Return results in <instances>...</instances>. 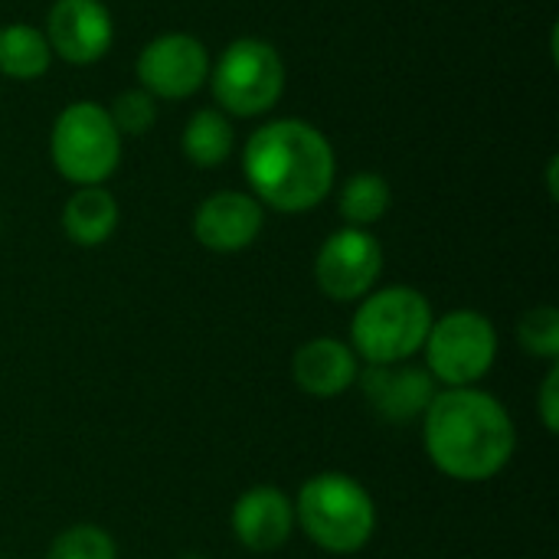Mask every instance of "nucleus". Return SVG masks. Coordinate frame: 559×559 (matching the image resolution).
Segmentation results:
<instances>
[{"mask_svg":"<svg viewBox=\"0 0 559 559\" xmlns=\"http://www.w3.org/2000/svg\"><path fill=\"white\" fill-rule=\"evenodd\" d=\"M43 559H118V544L98 524H72L52 537Z\"/></svg>","mask_w":559,"mask_h":559,"instance_id":"6ab92c4d","label":"nucleus"},{"mask_svg":"<svg viewBox=\"0 0 559 559\" xmlns=\"http://www.w3.org/2000/svg\"><path fill=\"white\" fill-rule=\"evenodd\" d=\"M118 219V200L105 187H75V193L62 206V233L82 249L105 246L115 236Z\"/></svg>","mask_w":559,"mask_h":559,"instance_id":"2eb2a0df","label":"nucleus"},{"mask_svg":"<svg viewBox=\"0 0 559 559\" xmlns=\"http://www.w3.org/2000/svg\"><path fill=\"white\" fill-rule=\"evenodd\" d=\"M0 559H3V557H0Z\"/></svg>","mask_w":559,"mask_h":559,"instance_id":"a878e982","label":"nucleus"},{"mask_svg":"<svg viewBox=\"0 0 559 559\" xmlns=\"http://www.w3.org/2000/svg\"><path fill=\"white\" fill-rule=\"evenodd\" d=\"M118 134H147L157 121V98L147 95L141 85L128 88L115 98V105L108 108Z\"/></svg>","mask_w":559,"mask_h":559,"instance_id":"412c9836","label":"nucleus"},{"mask_svg":"<svg viewBox=\"0 0 559 559\" xmlns=\"http://www.w3.org/2000/svg\"><path fill=\"white\" fill-rule=\"evenodd\" d=\"M0 229H3V219H0Z\"/></svg>","mask_w":559,"mask_h":559,"instance_id":"393cba45","label":"nucleus"},{"mask_svg":"<svg viewBox=\"0 0 559 559\" xmlns=\"http://www.w3.org/2000/svg\"><path fill=\"white\" fill-rule=\"evenodd\" d=\"M252 197L275 213H311L337 177V157L324 131L301 118H278L252 131L242 154Z\"/></svg>","mask_w":559,"mask_h":559,"instance_id":"f03ea898","label":"nucleus"},{"mask_svg":"<svg viewBox=\"0 0 559 559\" xmlns=\"http://www.w3.org/2000/svg\"><path fill=\"white\" fill-rule=\"evenodd\" d=\"M52 66V49L43 29L29 23L0 26V72L16 82H33Z\"/></svg>","mask_w":559,"mask_h":559,"instance_id":"f3484780","label":"nucleus"},{"mask_svg":"<svg viewBox=\"0 0 559 559\" xmlns=\"http://www.w3.org/2000/svg\"><path fill=\"white\" fill-rule=\"evenodd\" d=\"M383 275V246L370 229L341 226L334 229L314 255V285L334 305H357Z\"/></svg>","mask_w":559,"mask_h":559,"instance_id":"6e6552de","label":"nucleus"},{"mask_svg":"<svg viewBox=\"0 0 559 559\" xmlns=\"http://www.w3.org/2000/svg\"><path fill=\"white\" fill-rule=\"evenodd\" d=\"M46 39L52 56L72 66H92L111 49V10L102 0H56L46 16Z\"/></svg>","mask_w":559,"mask_h":559,"instance_id":"9b49d317","label":"nucleus"},{"mask_svg":"<svg viewBox=\"0 0 559 559\" xmlns=\"http://www.w3.org/2000/svg\"><path fill=\"white\" fill-rule=\"evenodd\" d=\"M210 82L223 111L255 118L278 105L285 92V62L269 39L239 36L223 49L219 62L210 66Z\"/></svg>","mask_w":559,"mask_h":559,"instance_id":"0eeeda50","label":"nucleus"},{"mask_svg":"<svg viewBox=\"0 0 559 559\" xmlns=\"http://www.w3.org/2000/svg\"><path fill=\"white\" fill-rule=\"evenodd\" d=\"M233 147H236V131L219 108H200L183 124L180 151L193 167H203V170L219 167L229 160Z\"/></svg>","mask_w":559,"mask_h":559,"instance_id":"dca6fc26","label":"nucleus"},{"mask_svg":"<svg viewBox=\"0 0 559 559\" xmlns=\"http://www.w3.org/2000/svg\"><path fill=\"white\" fill-rule=\"evenodd\" d=\"M265 226V206L242 190H219L193 213V239L216 255L246 252Z\"/></svg>","mask_w":559,"mask_h":559,"instance_id":"f8f14e48","label":"nucleus"},{"mask_svg":"<svg viewBox=\"0 0 559 559\" xmlns=\"http://www.w3.org/2000/svg\"><path fill=\"white\" fill-rule=\"evenodd\" d=\"M357 386H360L367 406L390 426L419 423L439 393L429 370L416 360L390 364V367H364Z\"/></svg>","mask_w":559,"mask_h":559,"instance_id":"9d476101","label":"nucleus"},{"mask_svg":"<svg viewBox=\"0 0 559 559\" xmlns=\"http://www.w3.org/2000/svg\"><path fill=\"white\" fill-rule=\"evenodd\" d=\"M518 344L524 354L544 360L547 367L559 364V311L554 305H537L518 321Z\"/></svg>","mask_w":559,"mask_h":559,"instance_id":"aec40b11","label":"nucleus"},{"mask_svg":"<svg viewBox=\"0 0 559 559\" xmlns=\"http://www.w3.org/2000/svg\"><path fill=\"white\" fill-rule=\"evenodd\" d=\"M49 157L72 187H102L121 164V134L98 102L66 105L49 134Z\"/></svg>","mask_w":559,"mask_h":559,"instance_id":"423d86ee","label":"nucleus"},{"mask_svg":"<svg viewBox=\"0 0 559 559\" xmlns=\"http://www.w3.org/2000/svg\"><path fill=\"white\" fill-rule=\"evenodd\" d=\"M292 501L295 524L305 540L331 557L360 554L380 527V511L370 488L347 472L311 475Z\"/></svg>","mask_w":559,"mask_h":559,"instance_id":"7ed1b4c3","label":"nucleus"},{"mask_svg":"<svg viewBox=\"0 0 559 559\" xmlns=\"http://www.w3.org/2000/svg\"><path fill=\"white\" fill-rule=\"evenodd\" d=\"M432 301L413 285H383L354 305L347 344L364 367L409 364L432 331Z\"/></svg>","mask_w":559,"mask_h":559,"instance_id":"20e7f679","label":"nucleus"},{"mask_svg":"<svg viewBox=\"0 0 559 559\" xmlns=\"http://www.w3.org/2000/svg\"><path fill=\"white\" fill-rule=\"evenodd\" d=\"M180 559H206V557H203V554H183Z\"/></svg>","mask_w":559,"mask_h":559,"instance_id":"b1692460","label":"nucleus"},{"mask_svg":"<svg viewBox=\"0 0 559 559\" xmlns=\"http://www.w3.org/2000/svg\"><path fill=\"white\" fill-rule=\"evenodd\" d=\"M498 350L501 337L495 321L475 308H455L432 321L419 357L439 390H462L481 386L498 364Z\"/></svg>","mask_w":559,"mask_h":559,"instance_id":"39448f33","label":"nucleus"},{"mask_svg":"<svg viewBox=\"0 0 559 559\" xmlns=\"http://www.w3.org/2000/svg\"><path fill=\"white\" fill-rule=\"evenodd\" d=\"M547 183H550V197L557 200V157L550 160V170H547Z\"/></svg>","mask_w":559,"mask_h":559,"instance_id":"5701e85b","label":"nucleus"},{"mask_svg":"<svg viewBox=\"0 0 559 559\" xmlns=\"http://www.w3.org/2000/svg\"><path fill=\"white\" fill-rule=\"evenodd\" d=\"M134 69L147 95L180 102L200 92L210 79V52L190 33H164L141 49Z\"/></svg>","mask_w":559,"mask_h":559,"instance_id":"1a4fd4ad","label":"nucleus"},{"mask_svg":"<svg viewBox=\"0 0 559 559\" xmlns=\"http://www.w3.org/2000/svg\"><path fill=\"white\" fill-rule=\"evenodd\" d=\"M360 357L341 337H311L292 354V383L311 400H337L360 380Z\"/></svg>","mask_w":559,"mask_h":559,"instance_id":"4468645a","label":"nucleus"},{"mask_svg":"<svg viewBox=\"0 0 559 559\" xmlns=\"http://www.w3.org/2000/svg\"><path fill=\"white\" fill-rule=\"evenodd\" d=\"M229 531L236 544L249 554H275L282 550L298 524H295V501L275 485H252L246 488L229 511Z\"/></svg>","mask_w":559,"mask_h":559,"instance_id":"ddd939ff","label":"nucleus"},{"mask_svg":"<svg viewBox=\"0 0 559 559\" xmlns=\"http://www.w3.org/2000/svg\"><path fill=\"white\" fill-rule=\"evenodd\" d=\"M537 416H540V426L557 436L559 432V364H550L547 373H544V383L537 390Z\"/></svg>","mask_w":559,"mask_h":559,"instance_id":"4be33fe9","label":"nucleus"},{"mask_svg":"<svg viewBox=\"0 0 559 559\" xmlns=\"http://www.w3.org/2000/svg\"><path fill=\"white\" fill-rule=\"evenodd\" d=\"M390 203H393L390 183L373 170H360L341 187L337 213H341L344 226L370 229L373 223H380L390 213Z\"/></svg>","mask_w":559,"mask_h":559,"instance_id":"a211bd4d","label":"nucleus"},{"mask_svg":"<svg viewBox=\"0 0 559 559\" xmlns=\"http://www.w3.org/2000/svg\"><path fill=\"white\" fill-rule=\"evenodd\" d=\"M419 429L432 468L459 485L495 481L518 452L514 416L485 386L439 390Z\"/></svg>","mask_w":559,"mask_h":559,"instance_id":"f257e3e1","label":"nucleus"}]
</instances>
